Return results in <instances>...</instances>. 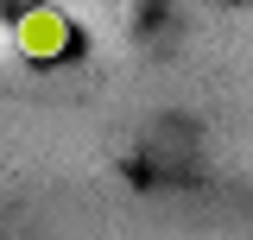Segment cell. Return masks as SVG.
Instances as JSON below:
<instances>
[{
    "instance_id": "6da1fadb",
    "label": "cell",
    "mask_w": 253,
    "mask_h": 240,
    "mask_svg": "<svg viewBox=\"0 0 253 240\" xmlns=\"http://www.w3.org/2000/svg\"><path fill=\"white\" fill-rule=\"evenodd\" d=\"M13 38H19L26 57H63V44H70V19H63L57 6H32V13L13 19Z\"/></svg>"
}]
</instances>
